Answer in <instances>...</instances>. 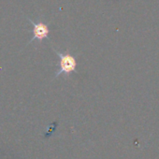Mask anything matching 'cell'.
<instances>
[{"label":"cell","instance_id":"6da1fadb","mask_svg":"<svg viewBox=\"0 0 159 159\" xmlns=\"http://www.w3.org/2000/svg\"><path fill=\"white\" fill-rule=\"evenodd\" d=\"M56 54L59 57V62H58V71L56 72V77L60 76L61 74L64 75H69L70 73L74 72L76 69L77 62L74 56H72L70 53L66 52V53H61L57 51L54 50Z\"/></svg>","mask_w":159,"mask_h":159},{"label":"cell","instance_id":"7a4b0ae2","mask_svg":"<svg viewBox=\"0 0 159 159\" xmlns=\"http://www.w3.org/2000/svg\"><path fill=\"white\" fill-rule=\"evenodd\" d=\"M27 20L33 25V38L30 39L29 43L33 42L35 39H38L39 41H42V39H48V35L50 33L49 27L47 25L43 24V23H34L33 21H31L29 18H27Z\"/></svg>","mask_w":159,"mask_h":159}]
</instances>
